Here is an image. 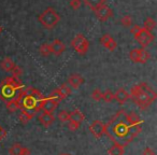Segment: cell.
<instances>
[{
    "label": "cell",
    "instance_id": "1",
    "mask_svg": "<svg viewBox=\"0 0 157 155\" xmlns=\"http://www.w3.org/2000/svg\"><path fill=\"white\" fill-rule=\"evenodd\" d=\"M125 111L124 110H121L116 113V115L113 118L112 122H115V125L112 124H108V125H112L111 130L114 134V136L122 140H125V143H129L128 140V127L129 125L126 123L124 118Z\"/></svg>",
    "mask_w": 157,
    "mask_h": 155
},
{
    "label": "cell",
    "instance_id": "2",
    "mask_svg": "<svg viewBox=\"0 0 157 155\" xmlns=\"http://www.w3.org/2000/svg\"><path fill=\"white\" fill-rule=\"evenodd\" d=\"M38 20H39V22L41 23L44 28L52 29L58 24L60 16L53 8H48L38 16Z\"/></svg>",
    "mask_w": 157,
    "mask_h": 155
},
{
    "label": "cell",
    "instance_id": "3",
    "mask_svg": "<svg viewBox=\"0 0 157 155\" xmlns=\"http://www.w3.org/2000/svg\"><path fill=\"white\" fill-rule=\"evenodd\" d=\"M129 97H131L133 103H135L141 110L147 109V108L152 105L151 99L142 92L141 88L139 87V85H133L132 87H131Z\"/></svg>",
    "mask_w": 157,
    "mask_h": 155
},
{
    "label": "cell",
    "instance_id": "4",
    "mask_svg": "<svg viewBox=\"0 0 157 155\" xmlns=\"http://www.w3.org/2000/svg\"><path fill=\"white\" fill-rule=\"evenodd\" d=\"M71 45H72V48L76 51V53H78L80 55H84L88 51L90 42L84 37V35L78 33V35H76L75 37L72 39Z\"/></svg>",
    "mask_w": 157,
    "mask_h": 155
},
{
    "label": "cell",
    "instance_id": "5",
    "mask_svg": "<svg viewBox=\"0 0 157 155\" xmlns=\"http://www.w3.org/2000/svg\"><path fill=\"white\" fill-rule=\"evenodd\" d=\"M129 58L135 64H146L150 60L151 55L144 48H133L129 52Z\"/></svg>",
    "mask_w": 157,
    "mask_h": 155
},
{
    "label": "cell",
    "instance_id": "6",
    "mask_svg": "<svg viewBox=\"0 0 157 155\" xmlns=\"http://www.w3.org/2000/svg\"><path fill=\"white\" fill-rule=\"evenodd\" d=\"M133 37H135L136 41H137L142 48H145V46L150 45L155 39L154 35H153L151 31L145 30V29H143L142 27L133 35Z\"/></svg>",
    "mask_w": 157,
    "mask_h": 155
},
{
    "label": "cell",
    "instance_id": "7",
    "mask_svg": "<svg viewBox=\"0 0 157 155\" xmlns=\"http://www.w3.org/2000/svg\"><path fill=\"white\" fill-rule=\"evenodd\" d=\"M17 92L14 87H12L11 85H8L6 83L0 84V99L3 101H9L11 99H14L17 95Z\"/></svg>",
    "mask_w": 157,
    "mask_h": 155
},
{
    "label": "cell",
    "instance_id": "8",
    "mask_svg": "<svg viewBox=\"0 0 157 155\" xmlns=\"http://www.w3.org/2000/svg\"><path fill=\"white\" fill-rule=\"evenodd\" d=\"M90 131L96 138H100L103 135H108V127L101 121H94L90 126Z\"/></svg>",
    "mask_w": 157,
    "mask_h": 155
},
{
    "label": "cell",
    "instance_id": "9",
    "mask_svg": "<svg viewBox=\"0 0 157 155\" xmlns=\"http://www.w3.org/2000/svg\"><path fill=\"white\" fill-rule=\"evenodd\" d=\"M59 103L56 101L55 99L48 97V98H43L40 103V108L43 112H48V113H53L58 107Z\"/></svg>",
    "mask_w": 157,
    "mask_h": 155
},
{
    "label": "cell",
    "instance_id": "10",
    "mask_svg": "<svg viewBox=\"0 0 157 155\" xmlns=\"http://www.w3.org/2000/svg\"><path fill=\"white\" fill-rule=\"evenodd\" d=\"M95 15L98 18L100 22H105L108 21L112 15H113V12H112L111 8L108 7L107 5H103L101 7H99L98 9L95 11Z\"/></svg>",
    "mask_w": 157,
    "mask_h": 155
},
{
    "label": "cell",
    "instance_id": "11",
    "mask_svg": "<svg viewBox=\"0 0 157 155\" xmlns=\"http://www.w3.org/2000/svg\"><path fill=\"white\" fill-rule=\"evenodd\" d=\"M99 41H100V43L102 44L105 48H108V50L111 51V52H113V51L117 48V43H116V41L109 35V33H105V35L100 38Z\"/></svg>",
    "mask_w": 157,
    "mask_h": 155
},
{
    "label": "cell",
    "instance_id": "12",
    "mask_svg": "<svg viewBox=\"0 0 157 155\" xmlns=\"http://www.w3.org/2000/svg\"><path fill=\"white\" fill-rule=\"evenodd\" d=\"M50 46H51V52H52V54L56 55V56L61 55L66 50V45L63 43V41H60L59 39H55L52 43H50Z\"/></svg>",
    "mask_w": 157,
    "mask_h": 155
},
{
    "label": "cell",
    "instance_id": "13",
    "mask_svg": "<svg viewBox=\"0 0 157 155\" xmlns=\"http://www.w3.org/2000/svg\"><path fill=\"white\" fill-rule=\"evenodd\" d=\"M138 85H139V87L141 88L142 92H143L144 94H145L146 96H147L148 98L151 99V101H152V103H154V101L156 100L157 94L155 93V91L153 90V88L151 87V86L148 85L147 83H145V82H142V83L138 84Z\"/></svg>",
    "mask_w": 157,
    "mask_h": 155
},
{
    "label": "cell",
    "instance_id": "14",
    "mask_svg": "<svg viewBox=\"0 0 157 155\" xmlns=\"http://www.w3.org/2000/svg\"><path fill=\"white\" fill-rule=\"evenodd\" d=\"M83 83H84V79L82 78V76H80L78 73H74L69 76L67 84L73 88H78Z\"/></svg>",
    "mask_w": 157,
    "mask_h": 155
},
{
    "label": "cell",
    "instance_id": "15",
    "mask_svg": "<svg viewBox=\"0 0 157 155\" xmlns=\"http://www.w3.org/2000/svg\"><path fill=\"white\" fill-rule=\"evenodd\" d=\"M2 83H6V84H8V85H11L12 87H14L16 91H20L24 87L23 83L21 82L20 78H14V76H7V78L2 81Z\"/></svg>",
    "mask_w": 157,
    "mask_h": 155
},
{
    "label": "cell",
    "instance_id": "16",
    "mask_svg": "<svg viewBox=\"0 0 157 155\" xmlns=\"http://www.w3.org/2000/svg\"><path fill=\"white\" fill-rule=\"evenodd\" d=\"M124 118L128 125H135V124H140V123H142V120L140 118V116L138 115L137 113H135V112H129V113L125 112Z\"/></svg>",
    "mask_w": 157,
    "mask_h": 155
},
{
    "label": "cell",
    "instance_id": "17",
    "mask_svg": "<svg viewBox=\"0 0 157 155\" xmlns=\"http://www.w3.org/2000/svg\"><path fill=\"white\" fill-rule=\"evenodd\" d=\"M129 98H130V97H129V93L127 92L126 90H124V88H120V90H117V92L114 94V99L117 100L121 105L125 103Z\"/></svg>",
    "mask_w": 157,
    "mask_h": 155
},
{
    "label": "cell",
    "instance_id": "18",
    "mask_svg": "<svg viewBox=\"0 0 157 155\" xmlns=\"http://www.w3.org/2000/svg\"><path fill=\"white\" fill-rule=\"evenodd\" d=\"M39 121L43 126L48 127L50 125H52L55 121V118L53 115V113H48V112H43L41 115L39 116Z\"/></svg>",
    "mask_w": 157,
    "mask_h": 155
},
{
    "label": "cell",
    "instance_id": "19",
    "mask_svg": "<svg viewBox=\"0 0 157 155\" xmlns=\"http://www.w3.org/2000/svg\"><path fill=\"white\" fill-rule=\"evenodd\" d=\"M142 130L141 124H135V125H129L128 127V140L129 142L132 141L135 137H137Z\"/></svg>",
    "mask_w": 157,
    "mask_h": 155
},
{
    "label": "cell",
    "instance_id": "20",
    "mask_svg": "<svg viewBox=\"0 0 157 155\" xmlns=\"http://www.w3.org/2000/svg\"><path fill=\"white\" fill-rule=\"evenodd\" d=\"M85 116L80 110H73L71 113H69V121H72L74 123H78V125H81V123L84 121Z\"/></svg>",
    "mask_w": 157,
    "mask_h": 155
},
{
    "label": "cell",
    "instance_id": "21",
    "mask_svg": "<svg viewBox=\"0 0 157 155\" xmlns=\"http://www.w3.org/2000/svg\"><path fill=\"white\" fill-rule=\"evenodd\" d=\"M124 153H125L124 144L116 143V142L108 150V154L109 155H124Z\"/></svg>",
    "mask_w": 157,
    "mask_h": 155
},
{
    "label": "cell",
    "instance_id": "22",
    "mask_svg": "<svg viewBox=\"0 0 157 155\" xmlns=\"http://www.w3.org/2000/svg\"><path fill=\"white\" fill-rule=\"evenodd\" d=\"M15 66H16L15 63H14L10 57H6V58H3L2 61L0 63V67H1V69H3L7 72H11Z\"/></svg>",
    "mask_w": 157,
    "mask_h": 155
},
{
    "label": "cell",
    "instance_id": "23",
    "mask_svg": "<svg viewBox=\"0 0 157 155\" xmlns=\"http://www.w3.org/2000/svg\"><path fill=\"white\" fill-rule=\"evenodd\" d=\"M84 3L93 11H96L99 7L105 5V0H83Z\"/></svg>",
    "mask_w": 157,
    "mask_h": 155
},
{
    "label": "cell",
    "instance_id": "24",
    "mask_svg": "<svg viewBox=\"0 0 157 155\" xmlns=\"http://www.w3.org/2000/svg\"><path fill=\"white\" fill-rule=\"evenodd\" d=\"M7 109L9 112H15L17 111L18 109H21V103L20 101L16 98L11 99V100L7 101Z\"/></svg>",
    "mask_w": 157,
    "mask_h": 155
},
{
    "label": "cell",
    "instance_id": "25",
    "mask_svg": "<svg viewBox=\"0 0 157 155\" xmlns=\"http://www.w3.org/2000/svg\"><path fill=\"white\" fill-rule=\"evenodd\" d=\"M155 26H156V22H155L152 17H147L145 21H144L143 27H142V28L145 29V30H147V31H152L153 29L155 28Z\"/></svg>",
    "mask_w": 157,
    "mask_h": 155
},
{
    "label": "cell",
    "instance_id": "26",
    "mask_svg": "<svg viewBox=\"0 0 157 155\" xmlns=\"http://www.w3.org/2000/svg\"><path fill=\"white\" fill-rule=\"evenodd\" d=\"M33 115H35V114L31 113V112L26 111V110H22V112H21V115H20V120L22 121V123H24V124H25V123L31 121V118H33Z\"/></svg>",
    "mask_w": 157,
    "mask_h": 155
},
{
    "label": "cell",
    "instance_id": "27",
    "mask_svg": "<svg viewBox=\"0 0 157 155\" xmlns=\"http://www.w3.org/2000/svg\"><path fill=\"white\" fill-rule=\"evenodd\" d=\"M58 90H59V92H60V94L63 95V99L67 98V97L69 96L70 94H71V87H70V86L68 85L67 83L61 84V85L58 87Z\"/></svg>",
    "mask_w": 157,
    "mask_h": 155
},
{
    "label": "cell",
    "instance_id": "28",
    "mask_svg": "<svg viewBox=\"0 0 157 155\" xmlns=\"http://www.w3.org/2000/svg\"><path fill=\"white\" fill-rule=\"evenodd\" d=\"M39 52H40V54H41L42 56H45V57L52 54V52H51L50 43H43V44H41V46H40V48H39Z\"/></svg>",
    "mask_w": 157,
    "mask_h": 155
},
{
    "label": "cell",
    "instance_id": "29",
    "mask_svg": "<svg viewBox=\"0 0 157 155\" xmlns=\"http://www.w3.org/2000/svg\"><path fill=\"white\" fill-rule=\"evenodd\" d=\"M22 148L23 146L18 143L13 144L9 150L10 155H21V153H22Z\"/></svg>",
    "mask_w": 157,
    "mask_h": 155
},
{
    "label": "cell",
    "instance_id": "30",
    "mask_svg": "<svg viewBox=\"0 0 157 155\" xmlns=\"http://www.w3.org/2000/svg\"><path fill=\"white\" fill-rule=\"evenodd\" d=\"M57 118H58V120L60 121L61 123L69 122V112L66 111V110H61L58 113V115H57Z\"/></svg>",
    "mask_w": 157,
    "mask_h": 155
},
{
    "label": "cell",
    "instance_id": "31",
    "mask_svg": "<svg viewBox=\"0 0 157 155\" xmlns=\"http://www.w3.org/2000/svg\"><path fill=\"white\" fill-rule=\"evenodd\" d=\"M102 100H105V103H111L114 99V93H112L110 90H107L105 92L102 93Z\"/></svg>",
    "mask_w": 157,
    "mask_h": 155
},
{
    "label": "cell",
    "instance_id": "32",
    "mask_svg": "<svg viewBox=\"0 0 157 155\" xmlns=\"http://www.w3.org/2000/svg\"><path fill=\"white\" fill-rule=\"evenodd\" d=\"M121 24L124 27H130L132 25V18L130 15H124L121 18Z\"/></svg>",
    "mask_w": 157,
    "mask_h": 155
},
{
    "label": "cell",
    "instance_id": "33",
    "mask_svg": "<svg viewBox=\"0 0 157 155\" xmlns=\"http://www.w3.org/2000/svg\"><path fill=\"white\" fill-rule=\"evenodd\" d=\"M50 97H51V98H53V99H55L56 101H58V103H60L61 100H63V95L60 94V92H59L58 88H56V90L53 91V92L51 93Z\"/></svg>",
    "mask_w": 157,
    "mask_h": 155
},
{
    "label": "cell",
    "instance_id": "34",
    "mask_svg": "<svg viewBox=\"0 0 157 155\" xmlns=\"http://www.w3.org/2000/svg\"><path fill=\"white\" fill-rule=\"evenodd\" d=\"M92 97H93V99H94V100H96V101L101 100V98H102V92H101L99 88H96V90L93 91Z\"/></svg>",
    "mask_w": 157,
    "mask_h": 155
},
{
    "label": "cell",
    "instance_id": "35",
    "mask_svg": "<svg viewBox=\"0 0 157 155\" xmlns=\"http://www.w3.org/2000/svg\"><path fill=\"white\" fill-rule=\"evenodd\" d=\"M12 73V76H14V78H20L21 76H22L23 73V70L21 67H18V66H15V67L13 68V70L11 71Z\"/></svg>",
    "mask_w": 157,
    "mask_h": 155
},
{
    "label": "cell",
    "instance_id": "36",
    "mask_svg": "<svg viewBox=\"0 0 157 155\" xmlns=\"http://www.w3.org/2000/svg\"><path fill=\"white\" fill-rule=\"evenodd\" d=\"M81 0H70V6L73 10H78L81 7Z\"/></svg>",
    "mask_w": 157,
    "mask_h": 155
},
{
    "label": "cell",
    "instance_id": "37",
    "mask_svg": "<svg viewBox=\"0 0 157 155\" xmlns=\"http://www.w3.org/2000/svg\"><path fill=\"white\" fill-rule=\"evenodd\" d=\"M68 127H69V129L71 131H75L78 129L80 125H78V123H74V122H72V121H69V123H68Z\"/></svg>",
    "mask_w": 157,
    "mask_h": 155
},
{
    "label": "cell",
    "instance_id": "38",
    "mask_svg": "<svg viewBox=\"0 0 157 155\" xmlns=\"http://www.w3.org/2000/svg\"><path fill=\"white\" fill-rule=\"evenodd\" d=\"M142 155H155V152L150 148V146H146L145 149L142 152Z\"/></svg>",
    "mask_w": 157,
    "mask_h": 155
},
{
    "label": "cell",
    "instance_id": "39",
    "mask_svg": "<svg viewBox=\"0 0 157 155\" xmlns=\"http://www.w3.org/2000/svg\"><path fill=\"white\" fill-rule=\"evenodd\" d=\"M140 28H141V27H140L139 25H135V26H132V28L130 29V33H132V35H135V33H137Z\"/></svg>",
    "mask_w": 157,
    "mask_h": 155
},
{
    "label": "cell",
    "instance_id": "40",
    "mask_svg": "<svg viewBox=\"0 0 157 155\" xmlns=\"http://www.w3.org/2000/svg\"><path fill=\"white\" fill-rule=\"evenodd\" d=\"M29 154H30V151H29L27 148H25V146H23V148H22V153H21V155H29Z\"/></svg>",
    "mask_w": 157,
    "mask_h": 155
},
{
    "label": "cell",
    "instance_id": "41",
    "mask_svg": "<svg viewBox=\"0 0 157 155\" xmlns=\"http://www.w3.org/2000/svg\"><path fill=\"white\" fill-rule=\"evenodd\" d=\"M60 155H71V154H69V153H63V154H60Z\"/></svg>",
    "mask_w": 157,
    "mask_h": 155
},
{
    "label": "cell",
    "instance_id": "42",
    "mask_svg": "<svg viewBox=\"0 0 157 155\" xmlns=\"http://www.w3.org/2000/svg\"><path fill=\"white\" fill-rule=\"evenodd\" d=\"M2 33V27L0 26V33Z\"/></svg>",
    "mask_w": 157,
    "mask_h": 155
}]
</instances>
